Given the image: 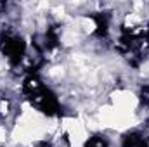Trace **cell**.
<instances>
[{
    "label": "cell",
    "mask_w": 149,
    "mask_h": 147,
    "mask_svg": "<svg viewBox=\"0 0 149 147\" xmlns=\"http://www.w3.org/2000/svg\"><path fill=\"white\" fill-rule=\"evenodd\" d=\"M121 147H149V140L142 132H130L125 135Z\"/></svg>",
    "instance_id": "obj_4"
},
{
    "label": "cell",
    "mask_w": 149,
    "mask_h": 147,
    "mask_svg": "<svg viewBox=\"0 0 149 147\" xmlns=\"http://www.w3.org/2000/svg\"><path fill=\"white\" fill-rule=\"evenodd\" d=\"M83 147H109V142L104 135H94L85 142Z\"/></svg>",
    "instance_id": "obj_6"
},
{
    "label": "cell",
    "mask_w": 149,
    "mask_h": 147,
    "mask_svg": "<svg viewBox=\"0 0 149 147\" xmlns=\"http://www.w3.org/2000/svg\"><path fill=\"white\" fill-rule=\"evenodd\" d=\"M0 50L12 66H21V62L28 55L26 42L17 31H14L9 26L0 33Z\"/></svg>",
    "instance_id": "obj_3"
},
{
    "label": "cell",
    "mask_w": 149,
    "mask_h": 147,
    "mask_svg": "<svg viewBox=\"0 0 149 147\" xmlns=\"http://www.w3.org/2000/svg\"><path fill=\"white\" fill-rule=\"evenodd\" d=\"M12 101L10 97L0 94V119H7L10 114H12Z\"/></svg>",
    "instance_id": "obj_5"
},
{
    "label": "cell",
    "mask_w": 149,
    "mask_h": 147,
    "mask_svg": "<svg viewBox=\"0 0 149 147\" xmlns=\"http://www.w3.org/2000/svg\"><path fill=\"white\" fill-rule=\"evenodd\" d=\"M139 99H141V104H142L144 107H149V83H146V85L141 88Z\"/></svg>",
    "instance_id": "obj_7"
},
{
    "label": "cell",
    "mask_w": 149,
    "mask_h": 147,
    "mask_svg": "<svg viewBox=\"0 0 149 147\" xmlns=\"http://www.w3.org/2000/svg\"><path fill=\"white\" fill-rule=\"evenodd\" d=\"M118 49L132 64L137 66L149 49V26L144 23L125 24L118 37Z\"/></svg>",
    "instance_id": "obj_1"
},
{
    "label": "cell",
    "mask_w": 149,
    "mask_h": 147,
    "mask_svg": "<svg viewBox=\"0 0 149 147\" xmlns=\"http://www.w3.org/2000/svg\"><path fill=\"white\" fill-rule=\"evenodd\" d=\"M31 147H52V144L47 142V140H38V142H35Z\"/></svg>",
    "instance_id": "obj_8"
},
{
    "label": "cell",
    "mask_w": 149,
    "mask_h": 147,
    "mask_svg": "<svg viewBox=\"0 0 149 147\" xmlns=\"http://www.w3.org/2000/svg\"><path fill=\"white\" fill-rule=\"evenodd\" d=\"M23 94L31 102V106L45 116L61 114V102L57 95L43 85L37 74H28L23 81Z\"/></svg>",
    "instance_id": "obj_2"
}]
</instances>
